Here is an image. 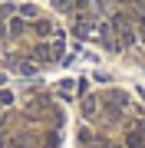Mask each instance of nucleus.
I'll use <instances>...</instances> for the list:
<instances>
[{
  "label": "nucleus",
  "mask_w": 145,
  "mask_h": 148,
  "mask_svg": "<svg viewBox=\"0 0 145 148\" xmlns=\"http://www.w3.org/2000/svg\"><path fill=\"white\" fill-rule=\"evenodd\" d=\"M53 7L59 13H76V0H53Z\"/></svg>",
  "instance_id": "f257e3e1"
},
{
  "label": "nucleus",
  "mask_w": 145,
  "mask_h": 148,
  "mask_svg": "<svg viewBox=\"0 0 145 148\" xmlns=\"http://www.w3.org/2000/svg\"><path fill=\"white\" fill-rule=\"evenodd\" d=\"M16 73H23V76H33V73H36V63H30V59H20V63H16Z\"/></svg>",
  "instance_id": "f03ea898"
},
{
  "label": "nucleus",
  "mask_w": 145,
  "mask_h": 148,
  "mask_svg": "<svg viewBox=\"0 0 145 148\" xmlns=\"http://www.w3.org/2000/svg\"><path fill=\"white\" fill-rule=\"evenodd\" d=\"M16 13H20V16H36L40 10H36V7H33V3H23V7H20V10H16Z\"/></svg>",
  "instance_id": "7ed1b4c3"
}]
</instances>
